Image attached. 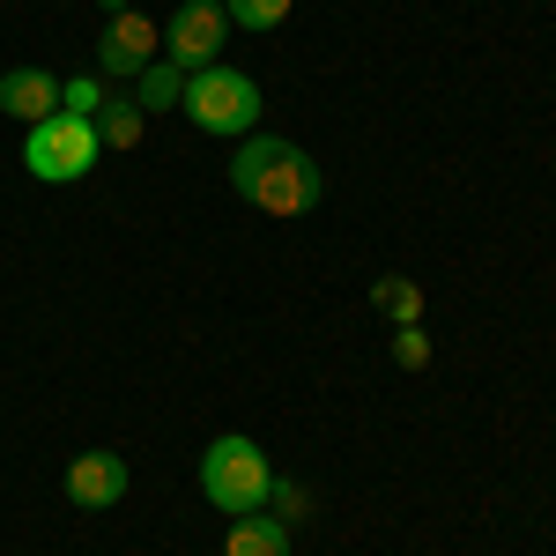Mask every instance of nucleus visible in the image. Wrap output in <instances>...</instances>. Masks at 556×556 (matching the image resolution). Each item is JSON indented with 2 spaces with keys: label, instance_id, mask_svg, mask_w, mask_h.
I'll return each mask as SVG.
<instances>
[{
  "label": "nucleus",
  "instance_id": "nucleus-1",
  "mask_svg": "<svg viewBox=\"0 0 556 556\" xmlns=\"http://www.w3.org/2000/svg\"><path fill=\"white\" fill-rule=\"evenodd\" d=\"M230 193L245 208L275 215V223H298L319 208V164L304 156L298 141H275V134H245L238 141V164H230Z\"/></svg>",
  "mask_w": 556,
  "mask_h": 556
},
{
  "label": "nucleus",
  "instance_id": "nucleus-2",
  "mask_svg": "<svg viewBox=\"0 0 556 556\" xmlns=\"http://www.w3.org/2000/svg\"><path fill=\"white\" fill-rule=\"evenodd\" d=\"M267 482H275V468H267V453H260L253 438H215L208 453H201V490H208L215 513H260L267 505Z\"/></svg>",
  "mask_w": 556,
  "mask_h": 556
},
{
  "label": "nucleus",
  "instance_id": "nucleus-3",
  "mask_svg": "<svg viewBox=\"0 0 556 556\" xmlns=\"http://www.w3.org/2000/svg\"><path fill=\"white\" fill-rule=\"evenodd\" d=\"M186 119L201 134H253L260 127V83L253 75H238V67H201V75H186Z\"/></svg>",
  "mask_w": 556,
  "mask_h": 556
},
{
  "label": "nucleus",
  "instance_id": "nucleus-4",
  "mask_svg": "<svg viewBox=\"0 0 556 556\" xmlns=\"http://www.w3.org/2000/svg\"><path fill=\"white\" fill-rule=\"evenodd\" d=\"M97 156H104L97 127H89V119H67V112L38 119L30 141H23V164H30V178H45V186H75V178H89Z\"/></svg>",
  "mask_w": 556,
  "mask_h": 556
},
{
  "label": "nucleus",
  "instance_id": "nucleus-5",
  "mask_svg": "<svg viewBox=\"0 0 556 556\" xmlns=\"http://www.w3.org/2000/svg\"><path fill=\"white\" fill-rule=\"evenodd\" d=\"M223 45H230V15H223V0H178V15L164 23V60L186 67V75H201L223 60Z\"/></svg>",
  "mask_w": 556,
  "mask_h": 556
},
{
  "label": "nucleus",
  "instance_id": "nucleus-6",
  "mask_svg": "<svg viewBox=\"0 0 556 556\" xmlns=\"http://www.w3.org/2000/svg\"><path fill=\"white\" fill-rule=\"evenodd\" d=\"M156 60H164V30L141 8L104 23V38H97V75L104 83H141V67H156Z\"/></svg>",
  "mask_w": 556,
  "mask_h": 556
},
{
  "label": "nucleus",
  "instance_id": "nucleus-7",
  "mask_svg": "<svg viewBox=\"0 0 556 556\" xmlns=\"http://www.w3.org/2000/svg\"><path fill=\"white\" fill-rule=\"evenodd\" d=\"M127 460H119V453H104V445H97V453H75V460H67V497H75V505H83V513H112V505H119V497H127Z\"/></svg>",
  "mask_w": 556,
  "mask_h": 556
},
{
  "label": "nucleus",
  "instance_id": "nucleus-8",
  "mask_svg": "<svg viewBox=\"0 0 556 556\" xmlns=\"http://www.w3.org/2000/svg\"><path fill=\"white\" fill-rule=\"evenodd\" d=\"M0 112L23 119V127L52 119V112H60V75H45V67H8V75H0Z\"/></svg>",
  "mask_w": 556,
  "mask_h": 556
},
{
  "label": "nucleus",
  "instance_id": "nucleus-9",
  "mask_svg": "<svg viewBox=\"0 0 556 556\" xmlns=\"http://www.w3.org/2000/svg\"><path fill=\"white\" fill-rule=\"evenodd\" d=\"M223 556H290V527L282 519H260V513H238Z\"/></svg>",
  "mask_w": 556,
  "mask_h": 556
},
{
  "label": "nucleus",
  "instance_id": "nucleus-10",
  "mask_svg": "<svg viewBox=\"0 0 556 556\" xmlns=\"http://www.w3.org/2000/svg\"><path fill=\"white\" fill-rule=\"evenodd\" d=\"M134 104H141V112H178V104H186V67H172V60L141 67V83H134Z\"/></svg>",
  "mask_w": 556,
  "mask_h": 556
},
{
  "label": "nucleus",
  "instance_id": "nucleus-11",
  "mask_svg": "<svg viewBox=\"0 0 556 556\" xmlns=\"http://www.w3.org/2000/svg\"><path fill=\"white\" fill-rule=\"evenodd\" d=\"M371 298L393 327H424V282H408V275H379L371 282Z\"/></svg>",
  "mask_w": 556,
  "mask_h": 556
},
{
  "label": "nucleus",
  "instance_id": "nucleus-12",
  "mask_svg": "<svg viewBox=\"0 0 556 556\" xmlns=\"http://www.w3.org/2000/svg\"><path fill=\"white\" fill-rule=\"evenodd\" d=\"M89 127H97V141H104V149H134V141H141V127H149V112H141L134 97H112Z\"/></svg>",
  "mask_w": 556,
  "mask_h": 556
},
{
  "label": "nucleus",
  "instance_id": "nucleus-13",
  "mask_svg": "<svg viewBox=\"0 0 556 556\" xmlns=\"http://www.w3.org/2000/svg\"><path fill=\"white\" fill-rule=\"evenodd\" d=\"M104 104H112V83H104V75H75V83H60V112H67V119H97Z\"/></svg>",
  "mask_w": 556,
  "mask_h": 556
},
{
  "label": "nucleus",
  "instance_id": "nucleus-14",
  "mask_svg": "<svg viewBox=\"0 0 556 556\" xmlns=\"http://www.w3.org/2000/svg\"><path fill=\"white\" fill-rule=\"evenodd\" d=\"M223 15L238 30H282L290 23V0H223Z\"/></svg>",
  "mask_w": 556,
  "mask_h": 556
},
{
  "label": "nucleus",
  "instance_id": "nucleus-15",
  "mask_svg": "<svg viewBox=\"0 0 556 556\" xmlns=\"http://www.w3.org/2000/svg\"><path fill=\"white\" fill-rule=\"evenodd\" d=\"M393 364H401V371H424L430 364V334L424 327H393Z\"/></svg>",
  "mask_w": 556,
  "mask_h": 556
},
{
  "label": "nucleus",
  "instance_id": "nucleus-16",
  "mask_svg": "<svg viewBox=\"0 0 556 556\" xmlns=\"http://www.w3.org/2000/svg\"><path fill=\"white\" fill-rule=\"evenodd\" d=\"M267 505H275V519H282V527H290V519H304V513H312V497H304L298 482H267Z\"/></svg>",
  "mask_w": 556,
  "mask_h": 556
},
{
  "label": "nucleus",
  "instance_id": "nucleus-17",
  "mask_svg": "<svg viewBox=\"0 0 556 556\" xmlns=\"http://www.w3.org/2000/svg\"><path fill=\"white\" fill-rule=\"evenodd\" d=\"M127 8H134V0H104V15H127Z\"/></svg>",
  "mask_w": 556,
  "mask_h": 556
}]
</instances>
